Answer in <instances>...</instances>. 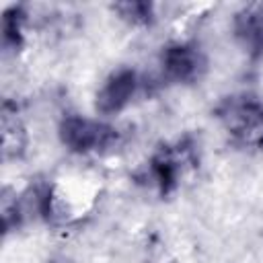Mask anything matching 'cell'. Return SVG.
<instances>
[{
	"label": "cell",
	"instance_id": "cell-6",
	"mask_svg": "<svg viewBox=\"0 0 263 263\" xmlns=\"http://www.w3.org/2000/svg\"><path fill=\"white\" fill-rule=\"evenodd\" d=\"M2 144H4V152L6 154H18L25 146V136H23V129L16 121H8L4 119L2 123Z\"/></svg>",
	"mask_w": 263,
	"mask_h": 263
},
{
	"label": "cell",
	"instance_id": "cell-2",
	"mask_svg": "<svg viewBox=\"0 0 263 263\" xmlns=\"http://www.w3.org/2000/svg\"><path fill=\"white\" fill-rule=\"evenodd\" d=\"M138 86V78L132 70H117L109 76V80L103 84V88L97 95V109L101 113H117L121 111L129 99L134 97V90Z\"/></svg>",
	"mask_w": 263,
	"mask_h": 263
},
{
	"label": "cell",
	"instance_id": "cell-5",
	"mask_svg": "<svg viewBox=\"0 0 263 263\" xmlns=\"http://www.w3.org/2000/svg\"><path fill=\"white\" fill-rule=\"evenodd\" d=\"M238 33L253 49H261L263 47V16L261 14L240 16L238 18Z\"/></svg>",
	"mask_w": 263,
	"mask_h": 263
},
{
	"label": "cell",
	"instance_id": "cell-7",
	"mask_svg": "<svg viewBox=\"0 0 263 263\" xmlns=\"http://www.w3.org/2000/svg\"><path fill=\"white\" fill-rule=\"evenodd\" d=\"M119 10L123 12V16H129L132 21H146L150 16V4H146V2L119 4Z\"/></svg>",
	"mask_w": 263,
	"mask_h": 263
},
{
	"label": "cell",
	"instance_id": "cell-4",
	"mask_svg": "<svg viewBox=\"0 0 263 263\" xmlns=\"http://www.w3.org/2000/svg\"><path fill=\"white\" fill-rule=\"evenodd\" d=\"M164 72L175 80H193L203 68L201 53L191 45H173L162 55Z\"/></svg>",
	"mask_w": 263,
	"mask_h": 263
},
{
	"label": "cell",
	"instance_id": "cell-1",
	"mask_svg": "<svg viewBox=\"0 0 263 263\" xmlns=\"http://www.w3.org/2000/svg\"><path fill=\"white\" fill-rule=\"evenodd\" d=\"M60 136L68 148L78 152H88V150L107 148L115 138V129L101 121L72 115L62 121Z\"/></svg>",
	"mask_w": 263,
	"mask_h": 263
},
{
	"label": "cell",
	"instance_id": "cell-3",
	"mask_svg": "<svg viewBox=\"0 0 263 263\" xmlns=\"http://www.w3.org/2000/svg\"><path fill=\"white\" fill-rule=\"evenodd\" d=\"M222 117H224L226 125L242 138L259 136L263 129V107L253 99L230 101L226 105Z\"/></svg>",
	"mask_w": 263,
	"mask_h": 263
}]
</instances>
